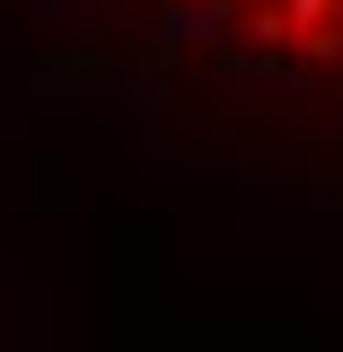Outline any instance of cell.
Instances as JSON below:
<instances>
[{
  "label": "cell",
  "instance_id": "cell-1",
  "mask_svg": "<svg viewBox=\"0 0 343 352\" xmlns=\"http://www.w3.org/2000/svg\"><path fill=\"white\" fill-rule=\"evenodd\" d=\"M97 9L159 44L264 71V80L343 88V0H97Z\"/></svg>",
  "mask_w": 343,
  "mask_h": 352
}]
</instances>
